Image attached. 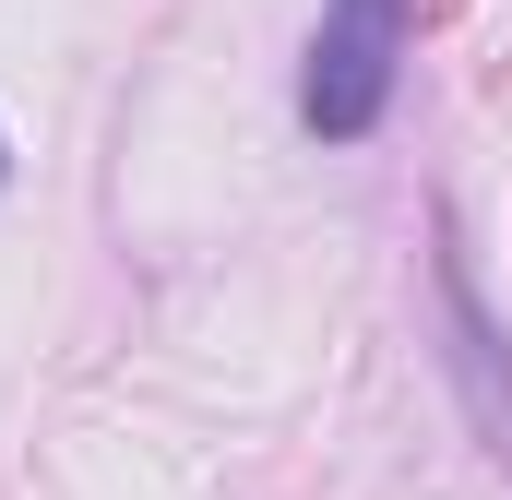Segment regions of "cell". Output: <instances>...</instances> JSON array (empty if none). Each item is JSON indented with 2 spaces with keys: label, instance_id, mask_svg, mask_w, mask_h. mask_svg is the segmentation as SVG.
Returning a JSON list of instances; mask_svg holds the SVG:
<instances>
[{
  "label": "cell",
  "instance_id": "obj_1",
  "mask_svg": "<svg viewBox=\"0 0 512 500\" xmlns=\"http://www.w3.org/2000/svg\"><path fill=\"white\" fill-rule=\"evenodd\" d=\"M393 60H405V0H334L310 48V131L358 143L393 96Z\"/></svg>",
  "mask_w": 512,
  "mask_h": 500
}]
</instances>
